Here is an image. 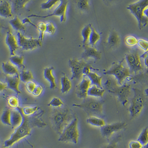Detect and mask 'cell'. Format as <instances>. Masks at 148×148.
<instances>
[{
  "label": "cell",
  "mask_w": 148,
  "mask_h": 148,
  "mask_svg": "<svg viewBox=\"0 0 148 148\" xmlns=\"http://www.w3.org/2000/svg\"><path fill=\"white\" fill-rule=\"evenodd\" d=\"M22 115L23 120L22 123L16 128L10 138L5 141L3 146L4 147H10L20 140L29 135L32 127L35 126L40 127L42 125L41 120L37 115L30 117Z\"/></svg>",
  "instance_id": "6da1fadb"
},
{
  "label": "cell",
  "mask_w": 148,
  "mask_h": 148,
  "mask_svg": "<svg viewBox=\"0 0 148 148\" xmlns=\"http://www.w3.org/2000/svg\"><path fill=\"white\" fill-rule=\"evenodd\" d=\"M75 118L73 112L67 108L55 109L51 116L53 127L59 135Z\"/></svg>",
  "instance_id": "7a4b0ae2"
},
{
  "label": "cell",
  "mask_w": 148,
  "mask_h": 148,
  "mask_svg": "<svg viewBox=\"0 0 148 148\" xmlns=\"http://www.w3.org/2000/svg\"><path fill=\"white\" fill-rule=\"evenodd\" d=\"M148 6V0H140L131 4L127 8L136 18L140 30L147 24Z\"/></svg>",
  "instance_id": "3957f363"
},
{
  "label": "cell",
  "mask_w": 148,
  "mask_h": 148,
  "mask_svg": "<svg viewBox=\"0 0 148 148\" xmlns=\"http://www.w3.org/2000/svg\"><path fill=\"white\" fill-rule=\"evenodd\" d=\"M103 101L88 97L81 103L74 104L73 106L84 110L89 117L94 116L101 118L103 116Z\"/></svg>",
  "instance_id": "277c9868"
},
{
  "label": "cell",
  "mask_w": 148,
  "mask_h": 148,
  "mask_svg": "<svg viewBox=\"0 0 148 148\" xmlns=\"http://www.w3.org/2000/svg\"><path fill=\"white\" fill-rule=\"evenodd\" d=\"M79 137L78 121L76 117L65 128L58 140L77 144L78 142Z\"/></svg>",
  "instance_id": "5b68a950"
},
{
  "label": "cell",
  "mask_w": 148,
  "mask_h": 148,
  "mask_svg": "<svg viewBox=\"0 0 148 148\" xmlns=\"http://www.w3.org/2000/svg\"><path fill=\"white\" fill-rule=\"evenodd\" d=\"M134 97L129 108V112L133 118L136 117L143 109L145 105V96L142 91L133 88Z\"/></svg>",
  "instance_id": "8992f818"
},
{
  "label": "cell",
  "mask_w": 148,
  "mask_h": 148,
  "mask_svg": "<svg viewBox=\"0 0 148 148\" xmlns=\"http://www.w3.org/2000/svg\"><path fill=\"white\" fill-rule=\"evenodd\" d=\"M124 59H123L118 63L112 66L108 71L103 73L104 75H113L115 77L119 84L122 85L125 79L130 76V71L129 67L123 65Z\"/></svg>",
  "instance_id": "52a82bcc"
},
{
  "label": "cell",
  "mask_w": 148,
  "mask_h": 148,
  "mask_svg": "<svg viewBox=\"0 0 148 148\" xmlns=\"http://www.w3.org/2000/svg\"><path fill=\"white\" fill-rule=\"evenodd\" d=\"M17 37V42L18 47L23 50H33L40 47L42 45V41L40 40L32 38L28 39L19 32H18Z\"/></svg>",
  "instance_id": "ba28073f"
},
{
  "label": "cell",
  "mask_w": 148,
  "mask_h": 148,
  "mask_svg": "<svg viewBox=\"0 0 148 148\" xmlns=\"http://www.w3.org/2000/svg\"><path fill=\"white\" fill-rule=\"evenodd\" d=\"M125 60L131 71L135 73L142 71L143 67L138 51L134 50L125 55Z\"/></svg>",
  "instance_id": "9c48e42d"
},
{
  "label": "cell",
  "mask_w": 148,
  "mask_h": 148,
  "mask_svg": "<svg viewBox=\"0 0 148 148\" xmlns=\"http://www.w3.org/2000/svg\"><path fill=\"white\" fill-rule=\"evenodd\" d=\"M130 86L125 83L120 86L110 90L109 92L113 93L118 98L119 100L124 106L127 103L131 95Z\"/></svg>",
  "instance_id": "30bf717a"
},
{
  "label": "cell",
  "mask_w": 148,
  "mask_h": 148,
  "mask_svg": "<svg viewBox=\"0 0 148 148\" xmlns=\"http://www.w3.org/2000/svg\"><path fill=\"white\" fill-rule=\"evenodd\" d=\"M60 2L59 5L55 9L52 14L44 16L32 14L29 16L27 18L37 17V18H45L51 16H58L60 17V22L63 23L66 20V11L68 2L67 1H64V0L60 1Z\"/></svg>",
  "instance_id": "8fae6325"
},
{
  "label": "cell",
  "mask_w": 148,
  "mask_h": 148,
  "mask_svg": "<svg viewBox=\"0 0 148 148\" xmlns=\"http://www.w3.org/2000/svg\"><path fill=\"white\" fill-rule=\"evenodd\" d=\"M69 64L72 73V80L75 79L79 80L83 77V69L86 66L84 62L76 59H70Z\"/></svg>",
  "instance_id": "7c38bea8"
},
{
  "label": "cell",
  "mask_w": 148,
  "mask_h": 148,
  "mask_svg": "<svg viewBox=\"0 0 148 148\" xmlns=\"http://www.w3.org/2000/svg\"><path fill=\"white\" fill-rule=\"evenodd\" d=\"M82 80L76 86V93L79 98L83 99L88 97V92L90 88L91 83L88 76L83 75Z\"/></svg>",
  "instance_id": "4fadbf2b"
},
{
  "label": "cell",
  "mask_w": 148,
  "mask_h": 148,
  "mask_svg": "<svg viewBox=\"0 0 148 148\" xmlns=\"http://www.w3.org/2000/svg\"><path fill=\"white\" fill-rule=\"evenodd\" d=\"M126 126L127 124L125 122H117L105 125L101 127L102 135L106 138H109L114 133L124 129Z\"/></svg>",
  "instance_id": "5bb4252c"
},
{
  "label": "cell",
  "mask_w": 148,
  "mask_h": 148,
  "mask_svg": "<svg viewBox=\"0 0 148 148\" xmlns=\"http://www.w3.org/2000/svg\"><path fill=\"white\" fill-rule=\"evenodd\" d=\"M20 81L19 75L14 76L6 75V83L7 88L14 91L17 95L21 93L19 89Z\"/></svg>",
  "instance_id": "9a60e30c"
},
{
  "label": "cell",
  "mask_w": 148,
  "mask_h": 148,
  "mask_svg": "<svg viewBox=\"0 0 148 148\" xmlns=\"http://www.w3.org/2000/svg\"><path fill=\"white\" fill-rule=\"evenodd\" d=\"M5 42L8 47L10 56L15 55V52L18 48V42L10 30L6 34Z\"/></svg>",
  "instance_id": "2e32d148"
},
{
  "label": "cell",
  "mask_w": 148,
  "mask_h": 148,
  "mask_svg": "<svg viewBox=\"0 0 148 148\" xmlns=\"http://www.w3.org/2000/svg\"><path fill=\"white\" fill-rule=\"evenodd\" d=\"M23 120V115L19 109H15L11 110L10 123L13 128L18 127L22 123Z\"/></svg>",
  "instance_id": "e0dca14e"
},
{
  "label": "cell",
  "mask_w": 148,
  "mask_h": 148,
  "mask_svg": "<svg viewBox=\"0 0 148 148\" xmlns=\"http://www.w3.org/2000/svg\"><path fill=\"white\" fill-rule=\"evenodd\" d=\"M84 51L83 54V58L84 59L93 58L99 60L101 58V53L96 49L92 47L87 46L84 47Z\"/></svg>",
  "instance_id": "ac0fdd59"
},
{
  "label": "cell",
  "mask_w": 148,
  "mask_h": 148,
  "mask_svg": "<svg viewBox=\"0 0 148 148\" xmlns=\"http://www.w3.org/2000/svg\"><path fill=\"white\" fill-rule=\"evenodd\" d=\"M54 69L53 67H46L44 70V76L45 78L50 83V88L53 89L56 86L55 82V78L53 74V71Z\"/></svg>",
  "instance_id": "d6986e66"
},
{
  "label": "cell",
  "mask_w": 148,
  "mask_h": 148,
  "mask_svg": "<svg viewBox=\"0 0 148 148\" xmlns=\"http://www.w3.org/2000/svg\"><path fill=\"white\" fill-rule=\"evenodd\" d=\"M0 16L6 18L12 16L11 7L7 1H3L0 3Z\"/></svg>",
  "instance_id": "ffe728a7"
},
{
  "label": "cell",
  "mask_w": 148,
  "mask_h": 148,
  "mask_svg": "<svg viewBox=\"0 0 148 148\" xmlns=\"http://www.w3.org/2000/svg\"><path fill=\"white\" fill-rule=\"evenodd\" d=\"M2 67L3 71L6 75L14 76L19 75L16 67L9 62L3 63Z\"/></svg>",
  "instance_id": "44dd1931"
},
{
  "label": "cell",
  "mask_w": 148,
  "mask_h": 148,
  "mask_svg": "<svg viewBox=\"0 0 148 148\" xmlns=\"http://www.w3.org/2000/svg\"><path fill=\"white\" fill-rule=\"evenodd\" d=\"M9 23L14 29L17 31H21L24 33L25 31V27L20 20L17 16L10 20Z\"/></svg>",
  "instance_id": "7402d4cb"
},
{
  "label": "cell",
  "mask_w": 148,
  "mask_h": 148,
  "mask_svg": "<svg viewBox=\"0 0 148 148\" xmlns=\"http://www.w3.org/2000/svg\"><path fill=\"white\" fill-rule=\"evenodd\" d=\"M105 90L95 85L90 86L88 89V96L96 97H102L103 96Z\"/></svg>",
  "instance_id": "603a6c76"
},
{
  "label": "cell",
  "mask_w": 148,
  "mask_h": 148,
  "mask_svg": "<svg viewBox=\"0 0 148 148\" xmlns=\"http://www.w3.org/2000/svg\"><path fill=\"white\" fill-rule=\"evenodd\" d=\"M86 122L93 126L102 127L105 125V122L103 119L96 116H90L86 120Z\"/></svg>",
  "instance_id": "cb8c5ba5"
},
{
  "label": "cell",
  "mask_w": 148,
  "mask_h": 148,
  "mask_svg": "<svg viewBox=\"0 0 148 148\" xmlns=\"http://www.w3.org/2000/svg\"><path fill=\"white\" fill-rule=\"evenodd\" d=\"M87 76L90 80L91 85H95L98 88H103L101 84L102 77L101 76H99L96 73L91 72Z\"/></svg>",
  "instance_id": "d4e9b609"
},
{
  "label": "cell",
  "mask_w": 148,
  "mask_h": 148,
  "mask_svg": "<svg viewBox=\"0 0 148 148\" xmlns=\"http://www.w3.org/2000/svg\"><path fill=\"white\" fill-rule=\"evenodd\" d=\"M61 91L62 93H66L69 92L72 88L71 81L65 75H64L61 79Z\"/></svg>",
  "instance_id": "484cf974"
},
{
  "label": "cell",
  "mask_w": 148,
  "mask_h": 148,
  "mask_svg": "<svg viewBox=\"0 0 148 148\" xmlns=\"http://www.w3.org/2000/svg\"><path fill=\"white\" fill-rule=\"evenodd\" d=\"M91 28L92 26L89 24L84 27L82 30L81 34L83 38V47L88 46L90 35L91 32Z\"/></svg>",
  "instance_id": "4316f807"
},
{
  "label": "cell",
  "mask_w": 148,
  "mask_h": 148,
  "mask_svg": "<svg viewBox=\"0 0 148 148\" xmlns=\"http://www.w3.org/2000/svg\"><path fill=\"white\" fill-rule=\"evenodd\" d=\"M23 60L24 58L22 56L14 55L11 56L10 58V63L19 69L24 67L23 64Z\"/></svg>",
  "instance_id": "83f0119b"
},
{
  "label": "cell",
  "mask_w": 148,
  "mask_h": 148,
  "mask_svg": "<svg viewBox=\"0 0 148 148\" xmlns=\"http://www.w3.org/2000/svg\"><path fill=\"white\" fill-rule=\"evenodd\" d=\"M20 80L24 83H26L29 81H32L34 77L31 71L27 70H23L19 75Z\"/></svg>",
  "instance_id": "f1b7e54d"
},
{
  "label": "cell",
  "mask_w": 148,
  "mask_h": 148,
  "mask_svg": "<svg viewBox=\"0 0 148 148\" xmlns=\"http://www.w3.org/2000/svg\"><path fill=\"white\" fill-rule=\"evenodd\" d=\"M138 141L143 146L148 145V127L145 128L137 138Z\"/></svg>",
  "instance_id": "f546056e"
},
{
  "label": "cell",
  "mask_w": 148,
  "mask_h": 148,
  "mask_svg": "<svg viewBox=\"0 0 148 148\" xmlns=\"http://www.w3.org/2000/svg\"><path fill=\"white\" fill-rule=\"evenodd\" d=\"M10 119H11V110L9 109H5L1 116V121L4 125H11Z\"/></svg>",
  "instance_id": "4dcf8cb0"
},
{
  "label": "cell",
  "mask_w": 148,
  "mask_h": 148,
  "mask_svg": "<svg viewBox=\"0 0 148 148\" xmlns=\"http://www.w3.org/2000/svg\"><path fill=\"white\" fill-rule=\"evenodd\" d=\"M100 38V35L96 32V30L92 26L91 32L89 37L88 45H90L92 46H95L96 43L99 40Z\"/></svg>",
  "instance_id": "1f68e13d"
},
{
  "label": "cell",
  "mask_w": 148,
  "mask_h": 148,
  "mask_svg": "<svg viewBox=\"0 0 148 148\" xmlns=\"http://www.w3.org/2000/svg\"><path fill=\"white\" fill-rule=\"evenodd\" d=\"M38 106L25 107L20 109L22 114L26 116H29L34 115L38 110Z\"/></svg>",
  "instance_id": "d6a6232c"
},
{
  "label": "cell",
  "mask_w": 148,
  "mask_h": 148,
  "mask_svg": "<svg viewBox=\"0 0 148 148\" xmlns=\"http://www.w3.org/2000/svg\"><path fill=\"white\" fill-rule=\"evenodd\" d=\"M119 36L117 33L113 32L110 35L108 39V43L112 46L117 45L119 41Z\"/></svg>",
  "instance_id": "836d02e7"
},
{
  "label": "cell",
  "mask_w": 148,
  "mask_h": 148,
  "mask_svg": "<svg viewBox=\"0 0 148 148\" xmlns=\"http://www.w3.org/2000/svg\"><path fill=\"white\" fill-rule=\"evenodd\" d=\"M8 104L9 106L14 109H17L18 108L19 104V100L18 97L14 96H12L8 99Z\"/></svg>",
  "instance_id": "e575fe53"
},
{
  "label": "cell",
  "mask_w": 148,
  "mask_h": 148,
  "mask_svg": "<svg viewBox=\"0 0 148 148\" xmlns=\"http://www.w3.org/2000/svg\"><path fill=\"white\" fill-rule=\"evenodd\" d=\"M37 29L39 30V34L38 39L42 41L43 39L44 33L45 32L46 23L43 22H39L37 25Z\"/></svg>",
  "instance_id": "d590c367"
},
{
  "label": "cell",
  "mask_w": 148,
  "mask_h": 148,
  "mask_svg": "<svg viewBox=\"0 0 148 148\" xmlns=\"http://www.w3.org/2000/svg\"><path fill=\"white\" fill-rule=\"evenodd\" d=\"M59 2V1L49 0L43 3L41 5V7L42 9L43 10H49V9H51L54 5L56 4Z\"/></svg>",
  "instance_id": "8d00e7d4"
},
{
  "label": "cell",
  "mask_w": 148,
  "mask_h": 148,
  "mask_svg": "<svg viewBox=\"0 0 148 148\" xmlns=\"http://www.w3.org/2000/svg\"><path fill=\"white\" fill-rule=\"evenodd\" d=\"M64 104L62 101L59 98L56 97L53 98L48 104L49 106H53L55 108H59L62 106Z\"/></svg>",
  "instance_id": "74e56055"
},
{
  "label": "cell",
  "mask_w": 148,
  "mask_h": 148,
  "mask_svg": "<svg viewBox=\"0 0 148 148\" xmlns=\"http://www.w3.org/2000/svg\"><path fill=\"white\" fill-rule=\"evenodd\" d=\"M77 4L79 9L83 10H86L89 8L88 1L86 0H80L77 1Z\"/></svg>",
  "instance_id": "f35d334b"
},
{
  "label": "cell",
  "mask_w": 148,
  "mask_h": 148,
  "mask_svg": "<svg viewBox=\"0 0 148 148\" xmlns=\"http://www.w3.org/2000/svg\"><path fill=\"white\" fill-rule=\"evenodd\" d=\"M56 29L53 24L51 22L46 24V33H48L50 35H53L55 33Z\"/></svg>",
  "instance_id": "ab89813d"
},
{
  "label": "cell",
  "mask_w": 148,
  "mask_h": 148,
  "mask_svg": "<svg viewBox=\"0 0 148 148\" xmlns=\"http://www.w3.org/2000/svg\"><path fill=\"white\" fill-rule=\"evenodd\" d=\"M125 42L128 45L132 46L137 44V40L136 38L133 36L127 37L125 40Z\"/></svg>",
  "instance_id": "60d3db41"
},
{
  "label": "cell",
  "mask_w": 148,
  "mask_h": 148,
  "mask_svg": "<svg viewBox=\"0 0 148 148\" xmlns=\"http://www.w3.org/2000/svg\"><path fill=\"white\" fill-rule=\"evenodd\" d=\"M29 1H13V3L14 4L16 9H18L24 7L25 5Z\"/></svg>",
  "instance_id": "b9f144b4"
},
{
  "label": "cell",
  "mask_w": 148,
  "mask_h": 148,
  "mask_svg": "<svg viewBox=\"0 0 148 148\" xmlns=\"http://www.w3.org/2000/svg\"><path fill=\"white\" fill-rule=\"evenodd\" d=\"M137 44L141 49L145 51H148V43L147 41L143 39L137 41Z\"/></svg>",
  "instance_id": "7bdbcfd3"
},
{
  "label": "cell",
  "mask_w": 148,
  "mask_h": 148,
  "mask_svg": "<svg viewBox=\"0 0 148 148\" xmlns=\"http://www.w3.org/2000/svg\"><path fill=\"white\" fill-rule=\"evenodd\" d=\"M35 83L32 81H29L26 83V88L28 92L30 93H32L34 89L35 88Z\"/></svg>",
  "instance_id": "ee69618b"
},
{
  "label": "cell",
  "mask_w": 148,
  "mask_h": 148,
  "mask_svg": "<svg viewBox=\"0 0 148 148\" xmlns=\"http://www.w3.org/2000/svg\"><path fill=\"white\" fill-rule=\"evenodd\" d=\"M43 88L41 86L37 85L36 86L35 89L32 92V94L34 96H38L41 94Z\"/></svg>",
  "instance_id": "f6af8a7d"
},
{
  "label": "cell",
  "mask_w": 148,
  "mask_h": 148,
  "mask_svg": "<svg viewBox=\"0 0 148 148\" xmlns=\"http://www.w3.org/2000/svg\"><path fill=\"white\" fill-rule=\"evenodd\" d=\"M129 148H142L143 146L138 141H132L129 143Z\"/></svg>",
  "instance_id": "bcb514c9"
},
{
  "label": "cell",
  "mask_w": 148,
  "mask_h": 148,
  "mask_svg": "<svg viewBox=\"0 0 148 148\" xmlns=\"http://www.w3.org/2000/svg\"><path fill=\"white\" fill-rule=\"evenodd\" d=\"M117 139L113 140L102 148H117Z\"/></svg>",
  "instance_id": "7dc6e473"
},
{
  "label": "cell",
  "mask_w": 148,
  "mask_h": 148,
  "mask_svg": "<svg viewBox=\"0 0 148 148\" xmlns=\"http://www.w3.org/2000/svg\"><path fill=\"white\" fill-rule=\"evenodd\" d=\"M22 23H23V24H24L27 23L30 24L34 26V27L36 28L37 29V26L36 25H35L32 22L30 21L29 18H24L23 20H22Z\"/></svg>",
  "instance_id": "c3c4849f"
},
{
  "label": "cell",
  "mask_w": 148,
  "mask_h": 148,
  "mask_svg": "<svg viewBox=\"0 0 148 148\" xmlns=\"http://www.w3.org/2000/svg\"><path fill=\"white\" fill-rule=\"evenodd\" d=\"M90 72V67L88 66H85L83 69V75L87 76Z\"/></svg>",
  "instance_id": "681fc988"
},
{
  "label": "cell",
  "mask_w": 148,
  "mask_h": 148,
  "mask_svg": "<svg viewBox=\"0 0 148 148\" xmlns=\"http://www.w3.org/2000/svg\"><path fill=\"white\" fill-rule=\"evenodd\" d=\"M7 88V84L6 83H3L0 81V92H2Z\"/></svg>",
  "instance_id": "f907efd6"
},
{
  "label": "cell",
  "mask_w": 148,
  "mask_h": 148,
  "mask_svg": "<svg viewBox=\"0 0 148 148\" xmlns=\"http://www.w3.org/2000/svg\"><path fill=\"white\" fill-rule=\"evenodd\" d=\"M140 58H143V59H144L148 58V51H145L143 54L142 55L140 56Z\"/></svg>",
  "instance_id": "816d5d0a"
},
{
  "label": "cell",
  "mask_w": 148,
  "mask_h": 148,
  "mask_svg": "<svg viewBox=\"0 0 148 148\" xmlns=\"http://www.w3.org/2000/svg\"><path fill=\"white\" fill-rule=\"evenodd\" d=\"M145 64L147 68L148 67V58L145 59Z\"/></svg>",
  "instance_id": "f5cc1de1"
},
{
  "label": "cell",
  "mask_w": 148,
  "mask_h": 148,
  "mask_svg": "<svg viewBox=\"0 0 148 148\" xmlns=\"http://www.w3.org/2000/svg\"><path fill=\"white\" fill-rule=\"evenodd\" d=\"M142 148H148V145H146V146H143Z\"/></svg>",
  "instance_id": "db71d44e"
},
{
  "label": "cell",
  "mask_w": 148,
  "mask_h": 148,
  "mask_svg": "<svg viewBox=\"0 0 148 148\" xmlns=\"http://www.w3.org/2000/svg\"><path fill=\"white\" fill-rule=\"evenodd\" d=\"M1 148H8L5 147H4L3 146V147H2Z\"/></svg>",
  "instance_id": "11a10c76"
}]
</instances>
